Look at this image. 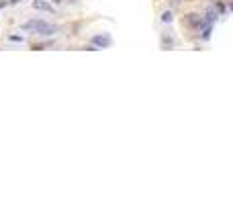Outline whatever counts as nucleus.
Here are the masks:
<instances>
[{"instance_id": "7ed1b4c3", "label": "nucleus", "mask_w": 233, "mask_h": 204, "mask_svg": "<svg viewBox=\"0 0 233 204\" xmlns=\"http://www.w3.org/2000/svg\"><path fill=\"white\" fill-rule=\"evenodd\" d=\"M33 6L37 8V10H45V12H53V6H49V4H45L43 0H35Z\"/></svg>"}, {"instance_id": "f257e3e1", "label": "nucleus", "mask_w": 233, "mask_h": 204, "mask_svg": "<svg viewBox=\"0 0 233 204\" xmlns=\"http://www.w3.org/2000/svg\"><path fill=\"white\" fill-rule=\"evenodd\" d=\"M21 29L23 31H33V33H39V35H55L57 33V27L49 25V23H43V20H29Z\"/></svg>"}, {"instance_id": "f03ea898", "label": "nucleus", "mask_w": 233, "mask_h": 204, "mask_svg": "<svg viewBox=\"0 0 233 204\" xmlns=\"http://www.w3.org/2000/svg\"><path fill=\"white\" fill-rule=\"evenodd\" d=\"M92 43H94V45H100V47H109V45H110V37H106V35L100 37V35H98V37L92 39Z\"/></svg>"}, {"instance_id": "20e7f679", "label": "nucleus", "mask_w": 233, "mask_h": 204, "mask_svg": "<svg viewBox=\"0 0 233 204\" xmlns=\"http://www.w3.org/2000/svg\"><path fill=\"white\" fill-rule=\"evenodd\" d=\"M188 23H190V25H203V19H200L199 14H190V16H188Z\"/></svg>"}, {"instance_id": "39448f33", "label": "nucleus", "mask_w": 233, "mask_h": 204, "mask_svg": "<svg viewBox=\"0 0 233 204\" xmlns=\"http://www.w3.org/2000/svg\"><path fill=\"white\" fill-rule=\"evenodd\" d=\"M162 20H164V23H170V20H172V14H170V12H164Z\"/></svg>"}]
</instances>
